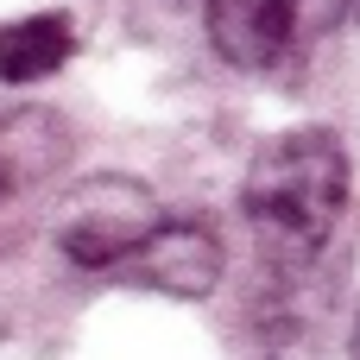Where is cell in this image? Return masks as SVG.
<instances>
[{
    "label": "cell",
    "instance_id": "7",
    "mask_svg": "<svg viewBox=\"0 0 360 360\" xmlns=\"http://www.w3.org/2000/svg\"><path fill=\"white\" fill-rule=\"evenodd\" d=\"M76 51V25L63 13H25V19H6L0 25V82L25 89V82H44L51 70H63Z\"/></svg>",
    "mask_w": 360,
    "mask_h": 360
},
{
    "label": "cell",
    "instance_id": "3",
    "mask_svg": "<svg viewBox=\"0 0 360 360\" xmlns=\"http://www.w3.org/2000/svg\"><path fill=\"white\" fill-rule=\"evenodd\" d=\"M158 228H165L158 196H152L139 177L108 171V177L70 190V202H63V215H57V247H63L76 266H89V272H114V266H127Z\"/></svg>",
    "mask_w": 360,
    "mask_h": 360
},
{
    "label": "cell",
    "instance_id": "5",
    "mask_svg": "<svg viewBox=\"0 0 360 360\" xmlns=\"http://www.w3.org/2000/svg\"><path fill=\"white\" fill-rule=\"evenodd\" d=\"M221 240L202 228V221H165L120 272L127 278H139V285H152V291H165V297H209L215 285H221Z\"/></svg>",
    "mask_w": 360,
    "mask_h": 360
},
{
    "label": "cell",
    "instance_id": "8",
    "mask_svg": "<svg viewBox=\"0 0 360 360\" xmlns=\"http://www.w3.org/2000/svg\"><path fill=\"white\" fill-rule=\"evenodd\" d=\"M348 360H360V304H354V323H348Z\"/></svg>",
    "mask_w": 360,
    "mask_h": 360
},
{
    "label": "cell",
    "instance_id": "2",
    "mask_svg": "<svg viewBox=\"0 0 360 360\" xmlns=\"http://www.w3.org/2000/svg\"><path fill=\"white\" fill-rule=\"evenodd\" d=\"M342 19H354V0H209V44L234 70L285 76Z\"/></svg>",
    "mask_w": 360,
    "mask_h": 360
},
{
    "label": "cell",
    "instance_id": "9",
    "mask_svg": "<svg viewBox=\"0 0 360 360\" xmlns=\"http://www.w3.org/2000/svg\"><path fill=\"white\" fill-rule=\"evenodd\" d=\"M354 25H360V0H354Z\"/></svg>",
    "mask_w": 360,
    "mask_h": 360
},
{
    "label": "cell",
    "instance_id": "4",
    "mask_svg": "<svg viewBox=\"0 0 360 360\" xmlns=\"http://www.w3.org/2000/svg\"><path fill=\"white\" fill-rule=\"evenodd\" d=\"M329 266L304 259V266H272L266 297H259V348L266 360H323L329 342Z\"/></svg>",
    "mask_w": 360,
    "mask_h": 360
},
{
    "label": "cell",
    "instance_id": "1",
    "mask_svg": "<svg viewBox=\"0 0 360 360\" xmlns=\"http://www.w3.org/2000/svg\"><path fill=\"white\" fill-rule=\"evenodd\" d=\"M247 228L266 247V266H304L323 259L342 209H348V152L323 127L278 133L253 152L247 184H240Z\"/></svg>",
    "mask_w": 360,
    "mask_h": 360
},
{
    "label": "cell",
    "instance_id": "6",
    "mask_svg": "<svg viewBox=\"0 0 360 360\" xmlns=\"http://www.w3.org/2000/svg\"><path fill=\"white\" fill-rule=\"evenodd\" d=\"M70 158V127L51 108H13L0 114V202L57 177Z\"/></svg>",
    "mask_w": 360,
    "mask_h": 360
}]
</instances>
